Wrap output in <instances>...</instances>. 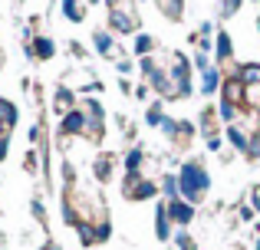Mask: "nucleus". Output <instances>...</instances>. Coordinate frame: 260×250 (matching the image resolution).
Wrapping results in <instances>:
<instances>
[{"mask_svg": "<svg viewBox=\"0 0 260 250\" xmlns=\"http://www.w3.org/2000/svg\"><path fill=\"white\" fill-rule=\"evenodd\" d=\"M208 185H211V178H208V171H204L198 161H188V165L178 171V188H181V194L188 198V204L201 201L204 191H208Z\"/></svg>", "mask_w": 260, "mask_h": 250, "instance_id": "1", "label": "nucleus"}, {"mask_svg": "<svg viewBox=\"0 0 260 250\" xmlns=\"http://www.w3.org/2000/svg\"><path fill=\"white\" fill-rule=\"evenodd\" d=\"M122 194H125L128 201H145V198H152V194H155V185H152V181H145L139 171H135V174H128V178H125Z\"/></svg>", "mask_w": 260, "mask_h": 250, "instance_id": "2", "label": "nucleus"}, {"mask_svg": "<svg viewBox=\"0 0 260 250\" xmlns=\"http://www.w3.org/2000/svg\"><path fill=\"white\" fill-rule=\"evenodd\" d=\"M257 132H250L247 125H241V122H234V125H228V141L237 148V152H247V145H250V138H254Z\"/></svg>", "mask_w": 260, "mask_h": 250, "instance_id": "3", "label": "nucleus"}, {"mask_svg": "<svg viewBox=\"0 0 260 250\" xmlns=\"http://www.w3.org/2000/svg\"><path fill=\"white\" fill-rule=\"evenodd\" d=\"M168 218H172L175 224H191V221H194V204H188V201L175 198L172 204H168Z\"/></svg>", "mask_w": 260, "mask_h": 250, "instance_id": "4", "label": "nucleus"}, {"mask_svg": "<svg viewBox=\"0 0 260 250\" xmlns=\"http://www.w3.org/2000/svg\"><path fill=\"white\" fill-rule=\"evenodd\" d=\"M221 92H224V105H237V102H244V83L237 79V73H234L231 79H224Z\"/></svg>", "mask_w": 260, "mask_h": 250, "instance_id": "5", "label": "nucleus"}, {"mask_svg": "<svg viewBox=\"0 0 260 250\" xmlns=\"http://www.w3.org/2000/svg\"><path fill=\"white\" fill-rule=\"evenodd\" d=\"M221 86H224V76H221V69H217V66H211V69L201 76V92H204V96H211V92H217Z\"/></svg>", "mask_w": 260, "mask_h": 250, "instance_id": "6", "label": "nucleus"}, {"mask_svg": "<svg viewBox=\"0 0 260 250\" xmlns=\"http://www.w3.org/2000/svg\"><path fill=\"white\" fill-rule=\"evenodd\" d=\"M30 53L37 59H50L53 53H56V43H53L50 37H37V40H33V46H30Z\"/></svg>", "mask_w": 260, "mask_h": 250, "instance_id": "7", "label": "nucleus"}, {"mask_svg": "<svg viewBox=\"0 0 260 250\" xmlns=\"http://www.w3.org/2000/svg\"><path fill=\"white\" fill-rule=\"evenodd\" d=\"M86 128V116L79 109H73L70 116H63V135H73V132H83Z\"/></svg>", "mask_w": 260, "mask_h": 250, "instance_id": "8", "label": "nucleus"}, {"mask_svg": "<svg viewBox=\"0 0 260 250\" xmlns=\"http://www.w3.org/2000/svg\"><path fill=\"white\" fill-rule=\"evenodd\" d=\"M237 79H241L244 86H260V63H244L241 69H237Z\"/></svg>", "mask_w": 260, "mask_h": 250, "instance_id": "9", "label": "nucleus"}, {"mask_svg": "<svg viewBox=\"0 0 260 250\" xmlns=\"http://www.w3.org/2000/svg\"><path fill=\"white\" fill-rule=\"evenodd\" d=\"M155 234H158V240H168V234H172V218H168V207H158V214H155Z\"/></svg>", "mask_w": 260, "mask_h": 250, "instance_id": "10", "label": "nucleus"}, {"mask_svg": "<svg viewBox=\"0 0 260 250\" xmlns=\"http://www.w3.org/2000/svg\"><path fill=\"white\" fill-rule=\"evenodd\" d=\"M112 30L115 33H132V26H135V17H128V13H122V10H112Z\"/></svg>", "mask_w": 260, "mask_h": 250, "instance_id": "11", "label": "nucleus"}, {"mask_svg": "<svg viewBox=\"0 0 260 250\" xmlns=\"http://www.w3.org/2000/svg\"><path fill=\"white\" fill-rule=\"evenodd\" d=\"M63 13H66V20L79 23V20L86 17V7H83V0H63Z\"/></svg>", "mask_w": 260, "mask_h": 250, "instance_id": "12", "label": "nucleus"}, {"mask_svg": "<svg viewBox=\"0 0 260 250\" xmlns=\"http://www.w3.org/2000/svg\"><path fill=\"white\" fill-rule=\"evenodd\" d=\"M92 43H95V50L102 53V56H115V43H112V37H109V33H102V30H95L92 33Z\"/></svg>", "mask_w": 260, "mask_h": 250, "instance_id": "13", "label": "nucleus"}, {"mask_svg": "<svg viewBox=\"0 0 260 250\" xmlns=\"http://www.w3.org/2000/svg\"><path fill=\"white\" fill-rule=\"evenodd\" d=\"M95 178L99 181L112 178V158H109V155H99V158H95Z\"/></svg>", "mask_w": 260, "mask_h": 250, "instance_id": "14", "label": "nucleus"}, {"mask_svg": "<svg viewBox=\"0 0 260 250\" xmlns=\"http://www.w3.org/2000/svg\"><path fill=\"white\" fill-rule=\"evenodd\" d=\"M0 119H4L7 128L17 125V109H13V102H7V99H0Z\"/></svg>", "mask_w": 260, "mask_h": 250, "instance_id": "15", "label": "nucleus"}, {"mask_svg": "<svg viewBox=\"0 0 260 250\" xmlns=\"http://www.w3.org/2000/svg\"><path fill=\"white\" fill-rule=\"evenodd\" d=\"M76 231H79V237H83V244H86V247L99 244V231H95V227H89L86 221H83V224H76Z\"/></svg>", "mask_w": 260, "mask_h": 250, "instance_id": "16", "label": "nucleus"}, {"mask_svg": "<svg viewBox=\"0 0 260 250\" xmlns=\"http://www.w3.org/2000/svg\"><path fill=\"white\" fill-rule=\"evenodd\" d=\"M142 158H145V155H142V148H132V152L125 155V168H128V174H135L142 168Z\"/></svg>", "mask_w": 260, "mask_h": 250, "instance_id": "17", "label": "nucleus"}, {"mask_svg": "<svg viewBox=\"0 0 260 250\" xmlns=\"http://www.w3.org/2000/svg\"><path fill=\"white\" fill-rule=\"evenodd\" d=\"M70 105H73V96H70V92H66V89H59L56 92V112H59V116H70Z\"/></svg>", "mask_w": 260, "mask_h": 250, "instance_id": "18", "label": "nucleus"}, {"mask_svg": "<svg viewBox=\"0 0 260 250\" xmlns=\"http://www.w3.org/2000/svg\"><path fill=\"white\" fill-rule=\"evenodd\" d=\"M217 59H231V37L217 33Z\"/></svg>", "mask_w": 260, "mask_h": 250, "instance_id": "19", "label": "nucleus"}, {"mask_svg": "<svg viewBox=\"0 0 260 250\" xmlns=\"http://www.w3.org/2000/svg\"><path fill=\"white\" fill-rule=\"evenodd\" d=\"M161 191H165L168 198L175 201V194L181 191V188H178V178H175V174H165V178H161Z\"/></svg>", "mask_w": 260, "mask_h": 250, "instance_id": "20", "label": "nucleus"}, {"mask_svg": "<svg viewBox=\"0 0 260 250\" xmlns=\"http://www.w3.org/2000/svg\"><path fill=\"white\" fill-rule=\"evenodd\" d=\"M244 102L260 109V86H244Z\"/></svg>", "mask_w": 260, "mask_h": 250, "instance_id": "21", "label": "nucleus"}, {"mask_svg": "<svg viewBox=\"0 0 260 250\" xmlns=\"http://www.w3.org/2000/svg\"><path fill=\"white\" fill-rule=\"evenodd\" d=\"M152 37H145V33H142V37H135V53H139V56H145L148 50H152Z\"/></svg>", "mask_w": 260, "mask_h": 250, "instance_id": "22", "label": "nucleus"}, {"mask_svg": "<svg viewBox=\"0 0 260 250\" xmlns=\"http://www.w3.org/2000/svg\"><path fill=\"white\" fill-rule=\"evenodd\" d=\"M145 119H148V125H161V119H165V116H161V109H158V105H152Z\"/></svg>", "mask_w": 260, "mask_h": 250, "instance_id": "23", "label": "nucleus"}, {"mask_svg": "<svg viewBox=\"0 0 260 250\" xmlns=\"http://www.w3.org/2000/svg\"><path fill=\"white\" fill-rule=\"evenodd\" d=\"M244 155H247V158H257V155H260V135L250 138V145H247V152H244Z\"/></svg>", "mask_w": 260, "mask_h": 250, "instance_id": "24", "label": "nucleus"}, {"mask_svg": "<svg viewBox=\"0 0 260 250\" xmlns=\"http://www.w3.org/2000/svg\"><path fill=\"white\" fill-rule=\"evenodd\" d=\"M194 66H198L201 73H208V69H211V63H208V53H198V56H194Z\"/></svg>", "mask_w": 260, "mask_h": 250, "instance_id": "25", "label": "nucleus"}, {"mask_svg": "<svg viewBox=\"0 0 260 250\" xmlns=\"http://www.w3.org/2000/svg\"><path fill=\"white\" fill-rule=\"evenodd\" d=\"M175 240H178V247H181V250H194V240H191L188 234H178Z\"/></svg>", "mask_w": 260, "mask_h": 250, "instance_id": "26", "label": "nucleus"}, {"mask_svg": "<svg viewBox=\"0 0 260 250\" xmlns=\"http://www.w3.org/2000/svg\"><path fill=\"white\" fill-rule=\"evenodd\" d=\"M161 128H165L168 135H178V128H181V122H172V119H161Z\"/></svg>", "mask_w": 260, "mask_h": 250, "instance_id": "27", "label": "nucleus"}, {"mask_svg": "<svg viewBox=\"0 0 260 250\" xmlns=\"http://www.w3.org/2000/svg\"><path fill=\"white\" fill-rule=\"evenodd\" d=\"M237 7H241V0H224V10H221V13H224V17H231Z\"/></svg>", "mask_w": 260, "mask_h": 250, "instance_id": "28", "label": "nucleus"}, {"mask_svg": "<svg viewBox=\"0 0 260 250\" xmlns=\"http://www.w3.org/2000/svg\"><path fill=\"white\" fill-rule=\"evenodd\" d=\"M23 168H26V171H33V168H37V155H26V158H23Z\"/></svg>", "mask_w": 260, "mask_h": 250, "instance_id": "29", "label": "nucleus"}, {"mask_svg": "<svg viewBox=\"0 0 260 250\" xmlns=\"http://www.w3.org/2000/svg\"><path fill=\"white\" fill-rule=\"evenodd\" d=\"M33 214H37V218H40V221H43V218H46V214H43V204H40V201H33Z\"/></svg>", "mask_w": 260, "mask_h": 250, "instance_id": "30", "label": "nucleus"}, {"mask_svg": "<svg viewBox=\"0 0 260 250\" xmlns=\"http://www.w3.org/2000/svg\"><path fill=\"white\" fill-rule=\"evenodd\" d=\"M254 218V207H241V221H250Z\"/></svg>", "mask_w": 260, "mask_h": 250, "instance_id": "31", "label": "nucleus"}, {"mask_svg": "<svg viewBox=\"0 0 260 250\" xmlns=\"http://www.w3.org/2000/svg\"><path fill=\"white\" fill-rule=\"evenodd\" d=\"M119 73H132V63H128V59H119Z\"/></svg>", "mask_w": 260, "mask_h": 250, "instance_id": "32", "label": "nucleus"}, {"mask_svg": "<svg viewBox=\"0 0 260 250\" xmlns=\"http://www.w3.org/2000/svg\"><path fill=\"white\" fill-rule=\"evenodd\" d=\"M254 211H260V185L254 188Z\"/></svg>", "mask_w": 260, "mask_h": 250, "instance_id": "33", "label": "nucleus"}, {"mask_svg": "<svg viewBox=\"0 0 260 250\" xmlns=\"http://www.w3.org/2000/svg\"><path fill=\"white\" fill-rule=\"evenodd\" d=\"M4 155H7V138H0V161H4Z\"/></svg>", "mask_w": 260, "mask_h": 250, "instance_id": "34", "label": "nucleus"}, {"mask_svg": "<svg viewBox=\"0 0 260 250\" xmlns=\"http://www.w3.org/2000/svg\"><path fill=\"white\" fill-rule=\"evenodd\" d=\"M254 250H260V237H257V247H254Z\"/></svg>", "mask_w": 260, "mask_h": 250, "instance_id": "35", "label": "nucleus"}, {"mask_svg": "<svg viewBox=\"0 0 260 250\" xmlns=\"http://www.w3.org/2000/svg\"><path fill=\"white\" fill-rule=\"evenodd\" d=\"M175 4H181V0H175Z\"/></svg>", "mask_w": 260, "mask_h": 250, "instance_id": "36", "label": "nucleus"}]
</instances>
